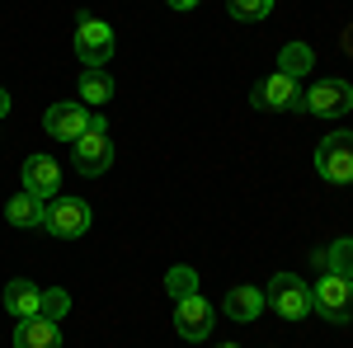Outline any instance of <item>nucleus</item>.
Segmentation results:
<instances>
[{
    "label": "nucleus",
    "mask_w": 353,
    "mask_h": 348,
    "mask_svg": "<svg viewBox=\"0 0 353 348\" xmlns=\"http://www.w3.org/2000/svg\"><path fill=\"white\" fill-rule=\"evenodd\" d=\"M278 0H231V14L236 19H269Z\"/></svg>",
    "instance_id": "obj_21"
},
{
    "label": "nucleus",
    "mask_w": 353,
    "mask_h": 348,
    "mask_svg": "<svg viewBox=\"0 0 353 348\" xmlns=\"http://www.w3.org/2000/svg\"><path fill=\"white\" fill-rule=\"evenodd\" d=\"M226 316L231 320H241V325H250V320H259L264 316V287H250V283H241V287H226Z\"/></svg>",
    "instance_id": "obj_13"
},
{
    "label": "nucleus",
    "mask_w": 353,
    "mask_h": 348,
    "mask_svg": "<svg viewBox=\"0 0 353 348\" xmlns=\"http://www.w3.org/2000/svg\"><path fill=\"white\" fill-rule=\"evenodd\" d=\"M19 179H24V193L52 203L57 188H61V165H57L52 156H28V161L19 165Z\"/></svg>",
    "instance_id": "obj_10"
},
{
    "label": "nucleus",
    "mask_w": 353,
    "mask_h": 348,
    "mask_svg": "<svg viewBox=\"0 0 353 348\" xmlns=\"http://www.w3.org/2000/svg\"><path fill=\"white\" fill-rule=\"evenodd\" d=\"M71 311V296L61 292V287H43V306H38V316H48V320H61Z\"/></svg>",
    "instance_id": "obj_20"
},
{
    "label": "nucleus",
    "mask_w": 353,
    "mask_h": 348,
    "mask_svg": "<svg viewBox=\"0 0 353 348\" xmlns=\"http://www.w3.org/2000/svg\"><path fill=\"white\" fill-rule=\"evenodd\" d=\"M71 146H76V170H81V174H90V179L109 174V165H113V136H109V127H104V118H99V113H94L90 132L76 136Z\"/></svg>",
    "instance_id": "obj_3"
},
{
    "label": "nucleus",
    "mask_w": 353,
    "mask_h": 348,
    "mask_svg": "<svg viewBox=\"0 0 353 348\" xmlns=\"http://www.w3.org/2000/svg\"><path fill=\"white\" fill-rule=\"evenodd\" d=\"M311 311H321L330 325H349L353 320V278L325 273V278L311 287Z\"/></svg>",
    "instance_id": "obj_4"
},
{
    "label": "nucleus",
    "mask_w": 353,
    "mask_h": 348,
    "mask_svg": "<svg viewBox=\"0 0 353 348\" xmlns=\"http://www.w3.org/2000/svg\"><path fill=\"white\" fill-rule=\"evenodd\" d=\"M165 5H170V10H193L198 0H165Z\"/></svg>",
    "instance_id": "obj_22"
},
{
    "label": "nucleus",
    "mask_w": 353,
    "mask_h": 348,
    "mask_svg": "<svg viewBox=\"0 0 353 348\" xmlns=\"http://www.w3.org/2000/svg\"><path fill=\"white\" fill-rule=\"evenodd\" d=\"M90 221H94L90 203H81V198H52L48 212H43V231H52L57 240H76V236L90 231Z\"/></svg>",
    "instance_id": "obj_5"
},
{
    "label": "nucleus",
    "mask_w": 353,
    "mask_h": 348,
    "mask_svg": "<svg viewBox=\"0 0 353 348\" xmlns=\"http://www.w3.org/2000/svg\"><path fill=\"white\" fill-rule=\"evenodd\" d=\"M221 348H241V344H221Z\"/></svg>",
    "instance_id": "obj_24"
},
{
    "label": "nucleus",
    "mask_w": 353,
    "mask_h": 348,
    "mask_svg": "<svg viewBox=\"0 0 353 348\" xmlns=\"http://www.w3.org/2000/svg\"><path fill=\"white\" fill-rule=\"evenodd\" d=\"M212 325H217V306L208 296L189 292L174 301V329H179V339H208Z\"/></svg>",
    "instance_id": "obj_7"
},
{
    "label": "nucleus",
    "mask_w": 353,
    "mask_h": 348,
    "mask_svg": "<svg viewBox=\"0 0 353 348\" xmlns=\"http://www.w3.org/2000/svg\"><path fill=\"white\" fill-rule=\"evenodd\" d=\"M90 123H94V113L85 104H52L48 113H43V127H48V136H57V141H76V136L90 132Z\"/></svg>",
    "instance_id": "obj_9"
},
{
    "label": "nucleus",
    "mask_w": 353,
    "mask_h": 348,
    "mask_svg": "<svg viewBox=\"0 0 353 348\" xmlns=\"http://www.w3.org/2000/svg\"><path fill=\"white\" fill-rule=\"evenodd\" d=\"M0 301H5V311H10L14 320H28V316H38V306H43V287L28 283V278H14Z\"/></svg>",
    "instance_id": "obj_14"
},
{
    "label": "nucleus",
    "mask_w": 353,
    "mask_h": 348,
    "mask_svg": "<svg viewBox=\"0 0 353 348\" xmlns=\"http://www.w3.org/2000/svg\"><path fill=\"white\" fill-rule=\"evenodd\" d=\"M165 287H170V296L179 301V296L198 292V273H193L189 264H174V268H170V273H165Z\"/></svg>",
    "instance_id": "obj_19"
},
{
    "label": "nucleus",
    "mask_w": 353,
    "mask_h": 348,
    "mask_svg": "<svg viewBox=\"0 0 353 348\" xmlns=\"http://www.w3.org/2000/svg\"><path fill=\"white\" fill-rule=\"evenodd\" d=\"M14 348H61V329L48 316H28L14 325Z\"/></svg>",
    "instance_id": "obj_12"
},
{
    "label": "nucleus",
    "mask_w": 353,
    "mask_h": 348,
    "mask_svg": "<svg viewBox=\"0 0 353 348\" xmlns=\"http://www.w3.org/2000/svg\"><path fill=\"white\" fill-rule=\"evenodd\" d=\"M311 259H316V268H321V273L353 278V240H349V236H344V240H334V245H325V249H316Z\"/></svg>",
    "instance_id": "obj_16"
},
{
    "label": "nucleus",
    "mask_w": 353,
    "mask_h": 348,
    "mask_svg": "<svg viewBox=\"0 0 353 348\" xmlns=\"http://www.w3.org/2000/svg\"><path fill=\"white\" fill-rule=\"evenodd\" d=\"M43 212H48V203L33 198V193H24V188L5 203V221H10V226H24V231L28 226H43Z\"/></svg>",
    "instance_id": "obj_15"
},
{
    "label": "nucleus",
    "mask_w": 353,
    "mask_h": 348,
    "mask_svg": "<svg viewBox=\"0 0 353 348\" xmlns=\"http://www.w3.org/2000/svg\"><path fill=\"white\" fill-rule=\"evenodd\" d=\"M264 306L283 320H306L311 316V287L301 283L297 273H273V283L264 287Z\"/></svg>",
    "instance_id": "obj_1"
},
{
    "label": "nucleus",
    "mask_w": 353,
    "mask_h": 348,
    "mask_svg": "<svg viewBox=\"0 0 353 348\" xmlns=\"http://www.w3.org/2000/svg\"><path fill=\"white\" fill-rule=\"evenodd\" d=\"M76 57L85 66H104L113 57V28L104 19H94V14H81L76 19Z\"/></svg>",
    "instance_id": "obj_8"
},
{
    "label": "nucleus",
    "mask_w": 353,
    "mask_h": 348,
    "mask_svg": "<svg viewBox=\"0 0 353 348\" xmlns=\"http://www.w3.org/2000/svg\"><path fill=\"white\" fill-rule=\"evenodd\" d=\"M254 108H273V113H292V108H301V90L297 81H288V76H264V81L254 85Z\"/></svg>",
    "instance_id": "obj_11"
},
{
    "label": "nucleus",
    "mask_w": 353,
    "mask_h": 348,
    "mask_svg": "<svg viewBox=\"0 0 353 348\" xmlns=\"http://www.w3.org/2000/svg\"><path fill=\"white\" fill-rule=\"evenodd\" d=\"M301 108L316 113V118H339V113H349V108H353V85L339 81V76L316 81L306 94H301Z\"/></svg>",
    "instance_id": "obj_6"
},
{
    "label": "nucleus",
    "mask_w": 353,
    "mask_h": 348,
    "mask_svg": "<svg viewBox=\"0 0 353 348\" xmlns=\"http://www.w3.org/2000/svg\"><path fill=\"white\" fill-rule=\"evenodd\" d=\"M316 170H321V179H330V184H353V132L349 127L321 136V146H316Z\"/></svg>",
    "instance_id": "obj_2"
},
{
    "label": "nucleus",
    "mask_w": 353,
    "mask_h": 348,
    "mask_svg": "<svg viewBox=\"0 0 353 348\" xmlns=\"http://www.w3.org/2000/svg\"><path fill=\"white\" fill-rule=\"evenodd\" d=\"M311 66H316V52H311L306 43H288V48L278 52V76H288V81L311 76Z\"/></svg>",
    "instance_id": "obj_17"
},
{
    "label": "nucleus",
    "mask_w": 353,
    "mask_h": 348,
    "mask_svg": "<svg viewBox=\"0 0 353 348\" xmlns=\"http://www.w3.org/2000/svg\"><path fill=\"white\" fill-rule=\"evenodd\" d=\"M5 113H10V94L0 90V118H5Z\"/></svg>",
    "instance_id": "obj_23"
},
{
    "label": "nucleus",
    "mask_w": 353,
    "mask_h": 348,
    "mask_svg": "<svg viewBox=\"0 0 353 348\" xmlns=\"http://www.w3.org/2000/svg\"><path fill=\"white\" fill-rule=\"evenodd\" d=\"M81 99L85 108H104L113 99V81L99 71V66H85V76H81Z\"/></svg>",
    "instance_id": "obj_18"
}]
</instances>
